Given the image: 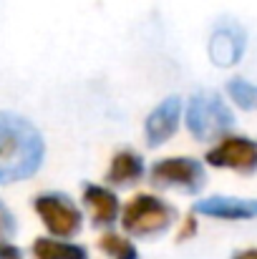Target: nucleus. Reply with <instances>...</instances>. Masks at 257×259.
Masks as SVG:
<instances>
[{
	"mask_svg": "<svg viewBox=\"0 0 257 259\" xmlns=\"http://www.w3.org/2000/svg\"><path fill=\"white\" fill-rule=\"evenodd\" d=\"M98 247H101V252L108 259H139L136 244H134L129 237L116 234V232H106V234L98 239Z\"/></svg>",
	"mask_w": 257,
	"mask_h": 259,
	"instance_id": "13",
	"label": "nucleus"
},
{
	"mask_svg": "<svg viewBox=\"0 0 257 259\" xmlns=\"http://www.w3.org/2000/svg\"><path fill=\"white\" fill-rule=\"evenodd\" d=\"M86 211L91 217V224L98 229H108L121 219V201L114 189L101 186V184H84L81 194Z\"/></svg>",
	"mask_w": 257,
	"mask_h": 259,
	"instance_id": "9",
	"label": "nucleus"
},
{
	"mask_svg": "<svg viewBox=\"0 0 257 259\" xmlns=\"http://www.w3.org/2000/svg\"><path fill=\"white\" fill-rule=\"evenodd\" d=\"M33 209L51 237L71 239L84 227V214L74 204V199L63 191H43L33 199Z\"/></svg>",
	"mask_w": 257,
	"mask_h": 259,
	"instance_id": "4",
	"label": "nucleus"
},
{
	"mask_svg": "<svg viewBox=\"0 0 257 259\" xmlns=\"http://www.w3.org/2000/svg\"><path fill=\"white\" fill-rule=\"evenodd\" d=\"M197 234V214H192V217H187V222H184V227H181V232H179V242H187V239H192Z\"/></svg>",
	"mask_w": 257,
	"mask_h": 259,
	"instance_id": "16",
	"label": "nucleus"
},
{
	"mask_svg": "<svg viewBox=\"0 0 257 259\" xmlns=\"http://www.w3.org/2000/svg\"><path fill=\"white\" fill-rule=\"evenodd\" d=\"M15 232H18V222H15L13 211L0 199V239H10V237H15Z\"/></svg>",
	"mask_w": 257,
	"mask_h": 259,
	"instance_id": "15",
	"label": "nucleus"
},
{
	"mask_svg": "<svg viewBox=\"0 0 257 259\" xmlns=\"http://www.w3.org/2000/svg\"><path fill=\"white\" fill-rule=\"evenodd\" d=\"M179 219L176 206H171L167 199L157 194H136L126 201L121 209V227L134 239H154L171 229V224Z\"/></svg>",
	"mask_w": 257,
	"mask_h": 259,
	"instance_id": "2",
	"label": "nucleus"
},
{
	"mask_svg": "<svg viewBox=\"0 0 257 259\" xmlns=\"http://www.w3.org/2000/svg\"><path fill=\"white\" fill-rule=\"evenodd\" d=\"M184 121L189 134L202 144L222 141L235 126V116L217 91H197L187 103Z\"/></svg>",
	"mask_w": 257,
	"mask_h": 259,
	"instance_id": "3",
	"label": "nucleus"
},
{
	"mask_svg": "<svg viewBox=\"0 0 257 259\" xmlns=\"http://www.w3.org/2000/svg\"><path fill=\"white\" fill-rule=\"evenodd\" d=\"M149 179L159 189H176L181 194H199L207 186V169L202 161H197L192 156H167L152 166Z\"/></svg>",
	"mask_w": 257,
	"mask_h": 259,
	"instance_id": "5",
	"label": "nucleus"
},
{
	"mask_svg": "<svg viewBox=\"0 0 257 259\" xmlns=\"http://www.w3.org/2000/svg\"><path fill=\"white\" fill-rule=\"evenodd\" d=\"M30 252L33 259H88V249L84 244H74L68 239L56 237H38Z\"/></svg>",
	"mask_w": 257,
	"mask_h": 259,
	"instance_id": "12",
	"label": "nucleus"
},
{
	"mask_svg": "<svg viewBox=\"0 0 257 259\" xmlns=\"http://www.w3.org/2000/svg\"><path fill=\"white\" fill-rule=\"evenodd\" d=\"M46 156L41 131L23 116L0 111V184H15L38 174Z\"/></svg>",
	"mask_w": 257,
	"mask_h": 259,
	"instance_id": "1",
	"label": "nucleus"
},
{
	"mask_svg": "<svg viewBox=\"0 0 257 259\" xmlns=\"http://www.w3.org/2000/svg\"><path fill=\"white\" fill-rule=\"evenodd\" d=\"M0 259H23V252L8 239H0Z\"/></svg>",
	"mask_w": 257,
	"mask_h": 259,
	"instance_id": "17",
	"label": "nucleus"
},
{
	"mask_svg": "<svg viewBox=\"0 0 257 259\" xmlns=\"http://www.w3.org/2000/svg\"><path fill=\"white\" fill-rule=\"evenodd\" d=\"M245 48H247V33L237 23H219L212 30L209 43H207L209 61L214 66H219V68L237 66L242 61V56H245Z\"/></svg>",
	"mask_w": 257,
	"mask_h": 259,
	"instance_id": "7",
	"label": "nucleus"
},
{
	"mask_svg": "<svg viewBox=\"0 0 257 259\" xmlns=\"http://www.w3.org/2000/svg\"><path fill=\"white\" fill-rule=\"evenodd\" d=\"M232 259H257V247L237 249V252H232Z\"/></svg>",
	"mask_w": 257,
	"mask_h": 259,
	"instance_id": "18",
	"label": "nucleus"
},
{
	"mask_svg": "<svg viewBox=\"0 0 257 259\" xmlns=\"http://www.w3.org/2000/svg\"><path fill=\"white\" fill-rule=\"evenodd\" d=\"M227 93L232 103L242 111H257V83H250L245 78H232L227 83Z\"/></svg>",
	"mask_w": 257,
	"mask_h": 259,
	"instance_id": "14",
	"label": "nucleus"
},
{
	"mask_svg": "<svg viewBox=\"0 0 257 259\" xmlns=\"http://www.w3.org/2000/svg\"><path fill=\"white\" fill-rule=\"evenodd\" d=\"M144 174H146L144 156L139 151H134V149H121L119 154H114V159L108 164L106 184L126 189V186H134L136 181H141Z\"/></svg>",
	"mask_w": 257,
	"mask_h": 259,
	"instance_id": "11",
	"label": "nucleus"
},
{
	"mask_svg": "<svg viewBox=\"0 0 257 259\" xmlns=\"http://www.w3.org/2000/svg\"><path fill=\"white\" fill-rule=\"evenodd\" d=\"M204 159L214 169H230L250 176L257 171V141L247 136H225L207 151Z\"/></svg>",
	"mask_w": 257,
	"mask_h": 259,
	"instance_id": "6",
	"label": "nucleus"
},
{
	"mask_svg": "<svg viewBox=\"0 0 257 259\" xmlns=\"http://www.w3.org/2000/svg\"><path fill=\"white\" fill-rule=\"evenodd\" d=\"M179 118H181V98L179 96H167L162 103H157V108L144 121L146 144L149 146L167 144L179 128Z\"/></svg>",
	"mask_w": 257,
	"mask_h": 259,
	"instance_id": "10",
	"label": "nucleus"
},
{
	"mask_svg": "<svg viewBox=\"0 0 257 259\" xmlns=\"http://www.w3.org/2000/svg\"><path fill=\"white\" fill-rule=\"evenodd\" d=\"M192 214L219 219V222H250V219H257V199L214 194V196L199 199Z\"/></svg>",
	"mask_w": 257,
	"mask_h": 259,
	"instance_id": "8",
	"label": "nucleus"
}]
</instances>
